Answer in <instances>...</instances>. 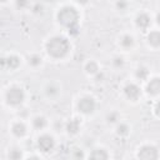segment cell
<instances>
[{"instance_id":"obj_1","label":"cell","mask_w":160,"mask_h":160,"mask_svg":"<svg viewBox=\"0 0 160 160\" xmlns=\"http://www.w3.org/2000/svg\"><path fill=\"white\" fill-rule=\"evenodd\" d=\"M56 20L61 26L68 29L70 35H78L80 14L74 4H62L56 11Z\"/></svg>"},{"instance_id":"obj_2","label":"cell","mask_w":160,"mask_h":160,"mask_svg":"<svg viewBox=\"0 0 160 160\" xmlns=\"http://www.w3.org/2000/svg\"><path fill=\"white\" fill-rule=\"evenodd\" d=\"M71 49L70 40L64 35H52L45 42V50L54 59L65 58Z\"/></svg>"},{"instance_id":"obj_3","label":"cell","mask_w":160,"mask_h":160,"mask_svg":"<svg viewBox=\"0 0 160 160\" xmlns=\"http://www.w3.org/2000/svg\"><path fill=\"white\" fill-rule=\"evenodd\" d=\"M25 100V91L20 86H10L5 91V101L10 106H20Z\"/></svg>"},{"instance_id":"obj_4","label":"cell","mask_w":160,"mask_h":160,"mask_svg":"<svg viewBox=\"0 0 160 160\" xmlns=\"http://www.w3.org/2000/svg\"><path fill=\"white\" fill-rule=\"evenodd\" d=\"M136 158H138V160H158L159 159V150L155 145L144 144L138 149Z\"/></svg>"},{"instance_id":"obj_5","label":"cell","mask_w":160,"mask_h":160,"mask_svg":"<svg viewBox=\"0 0 160 160\" xmlns=\"http://www.w3.org/2000/svg\"><path fill=\"white\" fill-rule=\"evenodd\" d=\"M78 110L84 114V115H90L95 111L96 109V100L90 96V95H85V96H81L79 100H78Z\"/></svg>"},{"instance_id":"obj_6","label":"cell","mask_w":160,"mask_h":160,"mask_svg":"<svg viewBox=\"0 0 160 160\" xmlns=\"http://www.w3.org/2000/svg\"><path fill=\"white\" fill-rule=\"evenodd\" d=\"M36 146L41 152H50L55 148V139L50 134H42L36 140Z\"/></svg>"},{"instance_id":"obj_7","label":"cell","mask_w":160,"mask_h":160,"mask_svg":"<svg viewBox=\"0 0 160 160\" xmlns=\"http://www.w3.org/2000/svg\"><path fill=\"white\" fill-rule=\"evenodd\" d=\"M151 21H152V19H151V15L149 14V12H146V11H140V12H138L136 14V16H135V19H134V22H135V26L138 28V29H140V30H149V28H150V25H151Z\"/></svg>"},{"instance_id":"obj_8","label":"cell","mask_w":160,"mask_h":160,"mask_svg":"<svg viewBox=\"0 0 160 160\" xmlns=\"http://www.w3.org/2000/svg\"><path fill=\"white\" fill-rule=\"evenodd\" d=\"M124 95L129 99V100H132V101H136L139 100V98L141 96V89L139 85H136L135 82H128L124 89Z\"/></svg>"},{"instance_id":"obj_9","label":"cell","mask_w":160,"mask_h":160,"mask_svg":"<svg viewBox=\"0 0 160 160\" xmlns=\"http://www.w3.org/2000/svg\"><path fill=\"white\" fill-rule=\"evenodd\" d=\"M145 91H146V94H149L151 96L159 95L160 94V78L154 76V78L149 79L145 85Z\"/></svg>"},{"instance_id":"obj_10","label":"cell","mask_w":160,"mask_h":160,"mask_svg":"<svg viewBox=\"0 0 160 160\" xmlns=\"http://www.w3.org/2000/svg\"><path fill=\"white\" fill-rule=\"evenodd\" d=\"M1 64H2V68H8L10 70H15V69H18L20 66L21 59L15 54H10V55L2 58Z\"/></svg>"},{"instance_id":"obj_11","label":"cell","mask_w":160,"mask_h":160,"mask_svg":"<svg viewBox=\"0 0 160 160\" xmlns=\"http://www.w3.org/2000/svg\"><path fill=\"white\" fill-rule=\"evenodd\" d=\"M80 128H81V120L78 119V118H71V119H69L65 122V130L70 135L78 134L79 130H80Z\"/></svg>"},{"instance_id":"obj_12","label":"cell","mask_w":160,"mask_h":160,"mask_svg":"<svg viewBox=\"0 0 160 160\" xmlns=\"http://www.w3.org/2000/svg\"><path fill=\"white\" fill-rule=\"evenodd\" d=\"M88 160H109V152L104 148H95L88 155Z\"/></svg>"},{"instance_id":"obj_13","label":"cell","mask_w":160,"mask_h":160,"mask_svg":"<svg viewBox=\"0 0 160 160\" xmlns=\"http://www.w3.org/2000/svg\"><path fill=\"white\" fill-rule=\"evenodd\" d=\"M11 132L16 138H24L26 135V132H28L26 125L22 121H16V122H14L11 125Z\"/></svg>"},{"instance_id":"obj_14","label":"cell","mask_w":160,"mask_h":160,"mask_svg":"<svg viewBox=\"0 0 160 160\" xmlns=\"http://www.w3.org/2000/svg\"><path fill=\"white\" fill-rule=\"evenodd\" d=\"M146 41L152 48H160V30H149Z\"/></svg>"},{"instance_id":"obj_15","label":"cell","mask_w":160,"mask_h":160,"mask_svg":"<svg viewBox=\"0 0 160 160\" xmlns=\"http://www.w3.org/2000/svg\"><path fill=\"white\" fill-rule=\"evenodd\" d=\"M119 44H120V46H121L122 49L128 50V49H131V48L134 46V44H135V39H134V36L130 35V34H124V35L120 38Z\"/></svg>"},{"instance_id":"obj_16","label":"cell","mask_w":160,"mask_h":160,"mask_svg":"<svg viewBox=\"0 0 160 160\" xmlns=\"http://www.w3.org/2000/svg\"><path fill=\"white\" fill-rule=\"evenodd\" d=\"M45 94H46V96H49L50 99L56 98V96L60 94V88H59V85L55 84V82L48 84V85L45 86Z\"/></svg>"},{"instance_id":"obj_17","label":"cell","mask_w":160,"mask_h":160,"mask_svg":"<svg viewBox=\"0 0 160 160\" xmlns=\"http://www.w3.org/2000/svg\"><path fill=\"white\" fill-rule=\"evenodd\" d=\"M46 126H48V120H46L45 116L38 115V116H35V118L32 119V128H34L35 130H42V129H45Z\"/></svg>"},{"instance_id":"obj_18","label":"cell","mask_w":160,"mask_h":160,"mask_svg":"<svg viewBox=\"0 0 160 160\" xmlns=\"http://www.w3.org/2000/svg\"><path fill=\"white\" fill-rule=\"evenodd\" d=\"M85 71H86V74H89V75H91V76L98 75V74L100 72V69H99L98 62L94 61V60H89V61L85 64Z\"/></svg>"},{"instance_id":"obj_19","label":"cell","mask_w":160,"mask_h":160,"mask_svg":"<svg viewBox=\"0 0 160 160\" xmlns=\"http://www.w3.org/2000/svg\"><path fill=\"white\" fill-rule=\"evenodd\" d=\"M149 75H150V71L146 66H139L136 70H135V78L138 80H149Z\"/></svg>"},{"instance_id":"obj_20","label":"cell","mask_w":160,"mask_h":160,"mask_svg":"<svg viewBox=\"0 0 160 160\" xmlns=\"http://www.w3.org/2000/svg\"><path fill=\"white\" fill-rule=\"evenodd\" d=\"M8 159L9 160H22V150L20 148H11L8 151Z\"/></svg>"},{"instance_id":"obj_21","label":"cell","mask_w":160,"mask_h":160,"mask_svg":"<svg viewBox=\"0 0 160 160\" xmlns=\"http://www.w3.org/2000/svg\"><path fill=\"white\" fill-rule=\"evenodd\" d=\"M28 64L30 66H32V68H38V66H40L42 64V58L40 55H38V54H32V55H30L28 58Z\"/></svg>"},{"instance_id":"obj_22","label":"cell","mask_w":160,"mask_h":160,"mask_svg":"<svg viewBox=\"0 0 160 160\" xmlns=\"http://www.w3.org/2000/svg\"><path fill=\"white\" fill-rule=\"evenodd\" d=\"M129 132H130V128H129L128 124L118 122V125H116V134L119 136H126V135H129Z\"/></svg>"},{"instance_id":"obj_23","label":"cell","mask_w":160,"mask_h":160,"mask_svg":"<svg viewBox=\"0 0 160 160\" xmlns=\"http://www.w3.org/2000/svg\"><path fill=\"white\" fill-rule=\"evenodd\" d=\"M30 10L31 12L34 14H41L44 11V5L41 2H34V4H30Z\"/></svg>"},{"instance_id":"obj_24","label":"cell","mask_w":160,"mask_h":160,"mask_svg":"<svg viewBox=\"0 0 160 160\" xmlns=\"http://www.w3.org/2000/svg\"><path fill=\"white\" fill-rule=\"evenodd\" d=\"M106 120L110 124H116V122H119V114L116 111H110L106 116Z\"/></svg>"},{"instance_id":"obj_25","label":"cell","mask_w":160,"mask_h":160,"mask_svg":"<svg viewBox=\"0 0 160 160\" xmlns=\"http://www.w3.org/2000/svg\"><path fill=\"white\" fill-rule=\"evenodd\" d=\"M112 65H114V68H116V69H119V68H121L122 65H124V58L122 56H115L114 59H112Z\"/></svg>"},{"instance_id":"obj_26","label":"cell","mask_w":160,"mask_h":160,"mask_svg":"<svg viewBox=\"0 0 160 160\" xmlns=\"http://www.w3.org/2000/svg\"><path fill=\"white\" fill-rule=\"evenodd\" d=\"M72 158H74V160H82L85 158V154L81 149H75L72 151Z\"/></svg>"},{"instance_id":"obj_27","label":"cell","mask_w":160,"mask_h":160,"mask_svg":"<svg viewBox=\"0 0 160 160\" xmlns=\"http://www.w3.org/2000/svg\"><path fill=\"white\" fill-rule=\"evenodd\" d=\"M114 6L116 10H126L129 8V2L128 1H116L114 4Z\"/></svg>"},{"instance_id":"obj_28","label":"cell","mask_w":160,"mask_h":160,"mask_svg":"<svg viewBox=\"0 0 160 160\" xmlns=\"http://www.w3.org/2000/svg\"><path fill=\"white\" fill-rule=\"evenodd\" d=\"M154 111H155V115H156L158 118H160V100L156 101L155 108H154Z\"/></svg>"},{"instance_id":"obj_29","label":"cell","mask_w":160,"mask_h":160,"mask_svg":"<svg viewBox=\"0 0 160 160\" xmlns=\"http://www.w3.org/2000/svg\"><path fill=\"white\" fill-rule=\"evenodd\" d=\"M154 20H155V24L160 26V11H158V12H156V15H155V19H154Z\"/></svg>"},{"instance_id":"obj_30","label":"cell","mask_w":160,"mask_h":160,"mask_svg":"<svg viewBox=\"0 0 160 160\" xmlns=\"http://www.w3.org/2000/svg\"><path fill=\"white\" fill-rule=\"evenodd\" d=\"M25 160H40V158H38L36 155H30V156H28Z\"/></svg>"},{"instance_id":"obj_31","label":"cell","mask_w":160,"mask_h":160,"mask_svg":"<svg viewBox=\"0 0 160 160\" xmlns=\"http://www.w3.org/2000/svg\"><path fill=\"white\" fill-rule=\"evenodd\" d=\"M134 160H138V159H134Z\"/></svg>"}]
</instances>
